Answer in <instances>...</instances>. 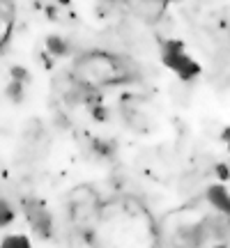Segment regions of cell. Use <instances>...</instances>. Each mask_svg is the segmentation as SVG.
I'll list each match as a JSON object with an SVG mask.
<instances>
[{
	"instance_id": "6",
	"label": "cell",
	"mask_w": 230,
	"mask_h": 248,
	"mask_svg": "<svg viewBox=\"0 0 230 248\" xmlns=\"http://www.w3.org/2000/svg\"><path fill=\"white\" fill-rule=\"evenodd\" d=\"M49 46L53 48V53H62V51H65V44H60L55 37H51V39H49Z\"/></svg>"
},
{
	"instance_id": "5",
	"label": "cell",
	"mask_w": 230,
	"mask_h": 248,
	"mask_svg": "<svg viewBox=\"0 0 230 248\" xmlns=\"http://www.w3.org/2000/svg\"><path fill=\"white\" fill-rule=\"evenodd\" d=\"M12 221H14V209H12V204L7 200L0 198V228H7Z\"/></svg>"
},
{
	"instance_id": "8",
	"label": "cell",
	"mask_w": 230,
	"mask_h": 248,
	"mask_svg": "<svg viewBox=\"0 0 230 248\" xmlns=\"http://www.w3.org/2000/svg\"><path fill=\"white\" fill-rule=\"evenodd\" d=\"M212 248H228V246H223V244H219V246H212Z\"/></svg>"
},
{
	"instance_id": "1",
	"label": "cell",
	"mask_w": 230,
	"mask_h": 248,
	"mask_svg": "<svg viewBox=\"0 0 230 248\" xmlns=\"http://www.w3.org/2000/svg\"><path fill=\"white\" fill-rule=\"evenodd\" d=\"M74 74L81 83H88V85H111V83H120L122 80V67L120 62L111 58L106 53H88L83 55L76 67Z\"/></svg>"
},
{
	"instance_id": "7",
	"label": "cell",
	"mask_w": 230,
	"mask_h": 248,
	"mask_svg": "<svg viewBox=\"0 0 230 248\" xmlns=\"http://www.w3.org/2000/svg\"><path fill=\"white\" fill-rule=\"evenodd\" d=\"M219 175H221V179L228 177V172H226V166H219Z\"/></svg>"
},
{
	"instance_id": "3",
	"label": "cell",
	"mask_w": 230,
	"mask_h": 248,
	"mask_svg": "<svg viewBox=\"0 0 230 248\" xmlns=\"http://www.w3.org/2000/svg\"><path fill=\"white\" fill-rule=\"evenodd\" d=\"M207 202L212 204L216 212L228 214L230 212V193L226 184H214L207 188Z\"/></svg>"
},
{
	"instance_id": "4",
	"label": "cell",
	"mask_w": 230,
	"mask_h": 248,
	"mask_svg": "<svg viewBox=\"0 0 230 248\" xmlns=\"http://www.w3.org/2000/svg\"><path fill=\"white\" fill-rule=\"evenodd\" d=\"M0 248H33V241L26 234H7L0 241Z\"/></svg>"
},
{
	"instance_id": "2",
	"label": "cell",
	"mask_w": 230,
	"mask_h": 248,
	"mask_svg": "<svg viewBox=\"0 0 230 248\" xmlns=\"http://www.w3.org/2000/svg\"><path fill=\"white\" fill-rule=\"evenodd\" d=\"M161 60L168 67L173 74H177L182 80H194L198 74H200V64L191 58V55L184 51V46L170 39L164 44V51H161Z\"/></svg>"
}]
</instances>
